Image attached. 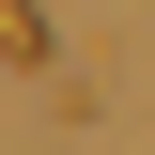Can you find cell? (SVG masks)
<instances>
[{
  "label": "cell",
  "instance_id": "cell-1",
  "mask_svg": "<svg viewBox=\"0 0 155 155\" xmlns=\"http://www.w3.org/2000/svg\"><path fill=\"white\" fill-rule=\"evenodd\" d=\"M0 62H31V78L62 62V47H47V16H31V0H0Z\"/></svg>",
  "mask_w": 155,
  "mask_h": 155
}]
</instances>
